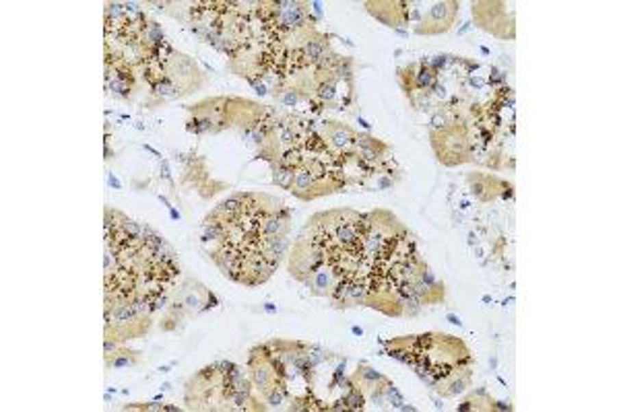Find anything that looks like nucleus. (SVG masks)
<instances>
[{
    "instance_id": "2",
    "label": "nucleus",
    "mask_w": 619,
    "mask_h": 412,
    "mask_svg": "<svg viewBox=\"0 0 619 412\" xmlns=\"http://www.w3.org/2000/svg\"><path fill=\"white\" fill-rule=\"evenodd\" d=\"M423 266H425V264L421 262V258L409 262L401 287H403L405 283H413V281L419 276V272L423 270ZM399 291H401V289H399ZM368 305L374 307V309H380V311L386 313V316H405V301H372V303H368Z\"/></svg>"
},
{
    "instance_id": "6",
    "label": "nucleus",
    "mask_w": 619,
    "mask_h": 412,
    "mask_svg": "<svg viewBox=\"0 0 619 412\" xmlns=\"http://www.w3.org/2000/svg\"><path fill=\"white\" fill-rule=\"evenodd\" d=\"M279 101H281L283 105H287V107H293V105H297V101H299V91H297V89H283V91L279 93Z\"/></svg>"
},
{
    "instance_id": "4",
    "label": "nucleus",
    "mask_w": 619,
    "mask_h": 412,
    "mask_svg": "<svg viewBox=\"0 0 619 412\" xmlns=\"http://www.w3.org/2000/svg\"><path fill=\"white\" fill-rule=\"evenodd\" d=\"M273 181H275L279 188L291 192V185H293V169L283 167L281 163L273 161Z\"/></svg>"
},
{
    "instance_id": "5",
    "label": "nucleus",
    "mask_w": 619,
    "mask_h": 412,
    "mask_svg": "<svg viewBox=\"0 0 619 412\" xmlns=\"http://www.w3.org/2000/svg\"><path fill=\"white\" fill-rule=\"evenodd\" d=\"M130 355H134V352H124V350H122V352H112V359L108 357L105 361H108V365L120 369V367H128V365H134V363H136V359L130 357Z\"/></svg>"
},
{
    "instance_id": "3",
    "label": "nucleus",
    "mask_w": 619,
    "mask_h": 412,
    "mask_svg": "<svg viewBox=\"0 0 619 412\" xmlns=\"http://www.w3.org/2000/svg\"><path fill=\"white\" fill-rule=\"evenodd\" d=\"M325 130H327V132H325L323 138L329 136V142H331L335 149L343 151L345 157H353L351 153H347L349 149H355V140H357V134H355L351 128H347V126H343V124H339V122H327V124H325Z\"/></svg>"
},
{
    "instance_id": "1",
    "label": "nucleus",
    "mask_w": 619,
    "mask_h": 412,
    "mask_svg": "<svg viewBox=\"0 0 619 412\" xmlns=\"http://www.w3.org/2000/svg\"><path fill=\"white\" fill-rule=\"evenodd\" d=\"M456 15H458V3H435L421 19V23L415 27V34L419 36L446 34L452 27Z\"/></svg>"
}]
</instances>
